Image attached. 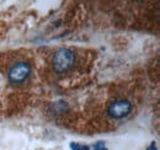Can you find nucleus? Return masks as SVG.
<instances>
[{
  "label": "nucleus",
  "mask_w": 160,
  "mask_h": 150,
  "mask_svg": "<svg viewBox=\"0 0 160 150\" xmlns=\"http://www.w3.org/2000/svg\"><path fill=\"white\" fill-rule=\"evenodd\" d=\"M94 150H107L105 142H102V140L98 142V143L95 144V147H94Z\"/></svg>",
  "instance_id": "nucleus-5"
},
{
  "label": "nucleus",
  "mask_w": 160,
  "mask_h": 150,
  "mask_svg": "<svg viewBox=\"0 0 160 150\" xmlns=\"http://www.w3.org/2000/svg\"><path fill=\"white\" fill-rule=\"evenodd\" d=\"M131 112H132V103L124 98H117V100L112 101L107 107L108 116L113 119L126 118L131 114Z\"/></svg>",
  "instance_id": "nucleus-3"
},
{
  "label": "nucleus",
  "mask_w": 160,
  "mask_h": 150,
  "mask_svg": "<svg viewBox=\"0 0 160 150\" xmlns=\"http://www.w3.org/2000/svg\"><path fill=\"white\" fill-rule=\"evenodd\" d=\"M69 148H70V150H90L88 145H84V144H80V143H75V142H72Z\"/></svg>",
  "instance_id": "nucleus-4"
},
{
  "label": "nucleus",
  "mask_w": 160,
  "mask_h": 150,
  "mask_svg": "<svg viewBox=\"0 0 160 150\" xmlns=\"http://www.w3.org/2000/svg\"><path fill=\"white\" fill-rule=\"evenodd\" d=\"M75 63V54L69 48H60L52 58L53 70L57 73H65L73 68Z\"/></svg>",
  "instance_id": "nucleus-1"
},
{
  "label": "nucleus",
  "mask_w": 160,
  "mask_h": 150,
  "mask_svg": "<svg viewBox=\"0 0 160 150\" xmlns=\"http://www.w3.org/2000/svg\"><path fill=\"white\" fill-rule=\"evenodd\" d=\"M31 65L28 62H25V60H21L15 63L10 69H9V73H8V79L11 84L14 85H20L22 84L30 75H31Z\"/></svg>",
  "instance_id": "nucleus-2"
}]
</instances>
